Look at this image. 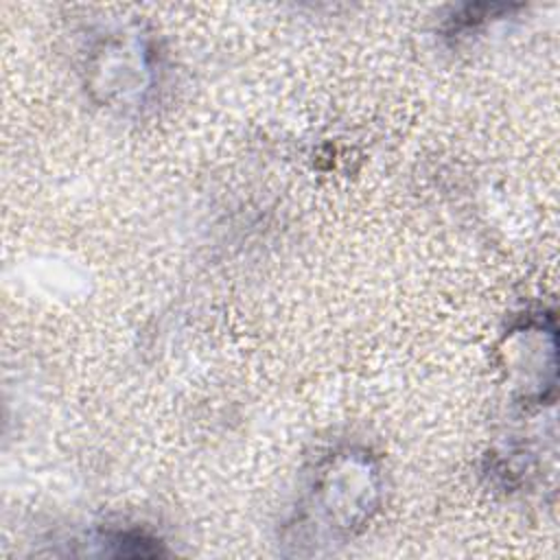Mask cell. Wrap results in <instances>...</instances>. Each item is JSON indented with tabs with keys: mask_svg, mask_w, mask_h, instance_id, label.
<instances>
[{
	"mask_svg": "<svg viewBox=\"0 0 560 560\" xmlns=\"http://www.w3.org/2000/svg\"><path fill=\"white\" fill-rule=\"evenodd\" d=\"M317 479L315 503L319 514L337 529H350L368 518L376 497L374 468L365 457L341 455L330 462Z\"/></svg>",
	"mask_w": 560,
	"mask_h": 560,
	"instance_id": "1",
	"label": "cell"
}]
</instances>
